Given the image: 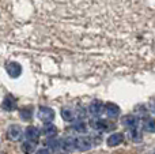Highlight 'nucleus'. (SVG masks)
Instances as JSON below:
<instances>
[{
  "label": "nucleus",
  "mask_w": 155,
  "mask_h": 154,
  "mask_svg": "<svg viewBox=\"0 0 155 154\" xmlns=\"http://www.w3.org/2000/svg\"><path fill=\"white\" fill-rule=\"evenodd\" d=\"M37 117L42 123H52V120L54 119V111L48 106H41L37 112Z\"/></svg>",
  "instance_id": "obj_1"
},
{
  "label": "nucleus",
  "mask_w": 155,
  "mask_h": 154,
  "mask_svg": "<svg viewBox=\"0 0 155 154\" xmlns=\"http://www.w3.org/2000/svg\"><path fill=\"white\" fill-rule=\"evenodd\" d=\"M91 146H93V142L88 136L80 135L75 138V149H78L79 152H87L91 149Z\"/></svg>",
  "instance_id": "obj_2"
},
{
  "label": "nucleus",
  "mask_w": 155,
  "mask_h": 154,
  "mask_svg": "<svg viewBox=\"0 0 155 154\" xmlns=\"http://www.w3.org/2000/svg\"><path fill=\"white\" fill-rule=\"evenodd\" d=\"M23 135V131H22V127L18 124H12L8 127L7 130V136L11 139V141H19Z\"/></svg>",
  "instance_id": "obj_3"
},
{
  "label": "nucleus",
  "mask_w": 155,
  "mask_h": 154,
  "mask_svg": "<svg viewBox=\"0 0 155 154\" xmlns=\"http://www.w3.org/2000/svg\"><path fill=\"white\" fill-rule=\"evenodd\" d=\"M5 70H7V74L11 76V78H18L22 72L21 64H18L16 62H10L7 64V67H5Z\"/></svg>",
  "instance_id": "obj_4"
},
{
  "label": "nucleus",
  "mask_w": 155,
  "mask_h": 154,
  "mask_svg": "<svg viewBox=\"0 0 155 154\" xmlns=\"http://www.w3.org/2000/svg\"><path fill=\"white\" fill-rule=\"evenodd\" d=\"M104 109H105L106 116L110 117V119H114V117H117L118 115H120V108H118V105H116V104H113V102L105 104Z\"/></svg>",
  "instance_id": "obj_5"
},
{
  "label": "nucleus",
  "mask_w": 155,
  "mask_h": 154,
  "mask_svg": "<svg viewBox=\"0 0 155 154\" xmlns=\"http://www.w3.org/2000/svg\"><path fill=\"white\" fill-rule=\"evenodd\" d=\"M25 135H26L27 141H31V142L37 143L38 139H40V131H38V128H35L34 126H29V127L25 130Z\"/></svg>",
  "instance_id": "obj_6"
},
{
  "label": "nucleus",
  "mask_w": 155,
  "mask_h": 154,
  "mask_svg": "<svg viewBox=\"0 0 155 154\" xmlns=\"http://www.w3.org/2000/svg\"><path fill=\"white\" fill-rule=\"evenodd\" d=\"M123 141H124L123 134L114 132V134H112V135H109V138L106 139V143H107V146H110V147H116V146L123 143Z\"/></svg>",
  "instance_id": "obj_7"
},
{
  "label": "nucleus",
  "mask_w": 155,
  "mask_h": 154,
  "mask_svg": "<svg viewBox=\"0 0 155 154\" xmlns=\"http://www.w3.org/2000/svg\"><path fill=\"white\" fill-rule=\"evenodd\" d=\"M2 108L7 112H12L16 109V101L12 95H5V98L3 100V104H2Z\"/></svg>",
  "instance_id": "obj_8"
},
{
  "label": "nucleus",
  "mask_w": 155,
  "mask_h": 154,
  "mask_svg": "<svg viewBox=\"0 0 155 154\" xmlns=\"http://www.w3.org/2000/svg\"><path fill=\"white\" fill-rule=\"evenodd\" d=\"M102 111H104V104L98 100L93 101V102L88 105V112H90V115H93V116H95V117L99 116V115L102 113Z\"/></svg>",
  "instance_id": "obj_9"
},
{
  "label": "nucleus",
  "mask_w": 155,
  "mask_h": 154,
  "mask_svg": "<svg viewBox=\"0 0 155 154\" xmlns=\"http://www.w3.org/2000/svg\"><path fill=\"white\" fill-rule=\"evenodd\" d=\"M123 124L125 126V127H128L129 130L135 128L139 124V117L135 116V115H127V116L123 117Z\"/></svg>",
  "instance_id": "obj_10"
},
{
  "label": "nucleus",
  "mask_w": 155,
  "mask_h": 154,
  "mask_svg": "<svg viewBox=\"0 0 155 154\" xmlns=\"http://www.w3.org/2000/svg\"><path fill=\"white\" fill-rule=\"evenodd\" d=\"M91 126H93L95 130H99V131H107L113 127V124L107 123L106 120H101V119H97L94 122H91Z\"/></svg>",
  "instance_id": "obj_11"
},
{
  "label": "nucleus",
  "mask_w": 155,
  "mask_h": 154,
  "mask_svg": "<svg viewBox=\"0 0 155 154\" xmlns=\"http://www.w3.org/2000/svg\"><path fill=\"white\" fill-rule=\"evenodd\" d=\"M42 134L48 138H53L57 134V128L56 126H53L52 123H45V126L42 127Z\"/></svg>",
  "instance_id": "obj_12"
},
{
  "label": "nucleus",
  "mask_w": 155,
  "mask_h": 154,
  "mask_svg": "<svg viewBox=\"0 0 155 154\" xmlns=\"http://www.w3.org/2000/svg\"><path fill=\"white\" fill-rule=\"evenodd\" d=\"M60 145H61V147L64 150L71 152V150L75 149V138H72V136H67V138H64L61 142H60Z\"/></svg>",
  "instance_id": "obj_13"
},
{
  "label": "nucleus",
  "mask_w": 155,
  "mask_h": 154,
  "mask_svg": "<svg viewBox=\"0 0 155 154\" xmlns=\"http://www.w3.org/2000/svg\"><path fill=\"white\" fill-rule=\"evenodd\" d=\"M22 152L23 154H33L35 150V142H31V141H25L21 146Z\"/></svg>",
  "instance_id": "obj_14"
},
{
  "label": "nucleus",
  "mask_w": 155,
  "mask_h": 154,
  "mask_svg": "<svg viewBox=\"0 0 155 154\" xmlns=\"http://www.w3.org/2000/svg\"><path fill=\"white\" fill-rule=\"evenodd\" d=\"M61 117L65 120V122H72L75 119V111H72L71 108L68 106H64L61 109Z\"/></svg>",
  "instance_id": "obj_15"
},
{
  "label": "nucleus",
  "mask_w": 155,
  "mask_h": 154,
  "mask_svg": "<svg viewBox=\"0 0 155 154\" xmlns=\"http://www.w3.org/2000/svg\"><path fill=\"white\" fill-rule=\"evenodd\" d=\"M143 128H144V131H147V132H155V120L151 119V117L146 119L144 123H143Z\"/></svg>",
  "instance_id": "obj_16"
},
{
  "label": "nucleus",
  "mask_w": 155,
  "mask_h": 154,
  "mask_svg": "<svg viewBox=\"0 0 155 154\" xmlns=\"http://www.w3.org/2000/svg\"><path fill=\"white\" fill-rule=\"evenodd\" d=\"M129 136H131V139L134 142H140L142 141V132H140V130L137 127L131 128V130H129Z\"/></svg>",
  "instance_id": "obj_17"
},
{
  "label": "nucleus",
  "mask_w": 155,
  "mask_h": 154,
  "mask_svg": "<svg viewBox=\"0 0 155 154\" xmlns=\"http://www.w3.org/2000/svg\"><path fill=\"white\" fill-rule=\"evenodd\" d=\"M19 115H21V117L23 120H30L33 117V108H31V106H26V108L21 109Z\"/></svg>",
  "instance_id": "obj_18"
},
{
  "label": "nucleus",
  "mask_w": 155,
  "mask_h": 154,
  "mask_svg": "<svg viewBox=\"0 0 155 154\" xmlns=\"http://www.w3.org/2000/svg\"><path fill=\"white\" fill-rule=\"evenodd\" d=\"M72 128L78 132H86V130H87V126H86L84 122H82V120H78V122L74 123Z\"/></svg>",
  "instance_id": "obj_19"
},
{
  "label": "nucleus",
  "mask_w": 155,
  "mask_h": 154,
  "mask_svg": "<svg viewBox=\"0 0 155 154\" xmlns=\"http://www.w3.org/2000/svg\"><path fill=\"white\" fill-rule=\"evenodd\" d=\"M35 154H51V150H48V149H38Z\"/></svg>",
  "instance_id": "obj_20"
},
{
  "label": "nucleus",
  "mask_w": 155,
  "mask_h": 154,
  "mask_svg": "<svg viewBox=\"0 0 155 154\" xmlns=\"http://www.w3.org/2000/svg\"><path fill=\"white\" fill-rule=\"evenodd\" d=\"M57 154H67V153H57Z\"/></svg>",
  "instance_id": "obj_21"
}]
</instances>
